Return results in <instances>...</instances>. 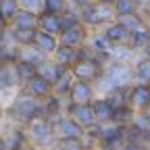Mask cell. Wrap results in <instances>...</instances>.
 <instances>
[{
    "instance_id": "1",
    "label": "cell",
    "mask_w": 150,
    "mask_h": 150,
    "mask_svg": "<svg viewBox=\"0 0 150 150\" xmlns=\"http://www.w3.org/2000/svg\"><path fill=\"white\" fill-rule=\"evenodd\" d=\"M6 110V115L13 123L17 125H21L25 127L29 121L38 119V117H46V112H44V104L40 98H33L31 94H27L25 90L23 92H19L17 96L13 98V102L8 104Z\"/></svg>"
},
{
    "instance_id": "2",
    "label": "cell",
    "mask_w": 150,
    "mask_h": 150,
    "mask_svg": "<svg viewBox=\"0 0 150 150\" xmlns=\"http://www.w3.org/2000/svg\"><path fill=\"white\" fill-rule=\"evenodd\" d=\"M48 123H50L54 140H77V138H83V127L79 123H75L71 117L56 115V117L48 119Z\"/></svg>"
},
{
    "instance_id": "3",
    "label": "cell",
    "mask_w": 150,
    "mask_h": 150,
    "mask_svg": "<svg viewBox=\"0 0 150 150\" xmlns=\"http://www.w3.org/2000/svg\"><path fill=\"white\" fill-rule=\"evenodd\" d=\"M25 127H27L25 136L38 148H46V146H52L54 144V136H52V129H50V123H48L46 117H38V119L29 121Z\"/></svg>"
},
{
    "instance_id": "4",
    "label": "cell",
    "mask_w": 150,
    "mask_h": 150,
    "mask_svg": "<svg viewBox=\"0 0 150 150\" xmlns=\"http://www.w3.org/2000/svg\"><path fill=\"white\" fill-rule=\"evenodd\" d=\"M69 69H71V73H73L75 79H81V81L94 83V81L100 77V73H102L104 67H102L100 63H96L92 56H81V59H77Z\"/></svg>"
},
{
    "instance_id": "5",
    "label": "cell",
    "mask_w": 150,
    "mask_h": 150,
    "mask_svg": "<svg viewBox=\"0 0 150 150\" xmlns=\"http://www.w3.org/2000/svg\"><path fill=\"white\" fill-rule=\"evenodd\" d=\"M67 115H69L75 123H79L83 129H88L90 125L96 123L92 102H71V104L67 106Z\"/></svg>"
},
{
    "instance_id": "6",
    "label": "cell",
    "mask_w": 150,
    "mask_h": 150,
    "mask_svg": "<svg viewBox=\"0 0 150 150\" xmlns=\"http://www.w3.org/2000/svg\"><path fill=\"white\" fill-rule=\"evenodd\" d=\"M27 144V136L21 129V125L11 127V129H2L0 134V150H21Z\"/></svg>"
},
{
    "instance_id": "7",
    "label": "cell",
    "mask_w": 150,
    "mask_h": 150,
    "mask_svg": "<svg viewBox=\"0 0 150 150\" xmlns=\"http://www.w3.org/2000/svg\"><path fill=\"white\" fill-rule=\"evenodd\" d=\"M148 102H150V83L136 81V83H131L127 88V104L134 108V110L136 108L142 110Z\"/></svg>"
},
{
    "instance_id": "8",
    "label": "cell",
    "mask_w": 150,
    "mask_h": 150,
    "mask_svg": "<svg viewBox=\"0 0 150 150\" xmlns=\"http://www.w3.org/2000/svg\"><path fill=\"white\" fill-rule=\"evenodd\" d=\"M86 38H88V27L79 21L67 29H63L59 33V42L61 44H67V46H73V48H79L86 44Z\"/></svg>"
},
{
    "instance_id": "9",
    "label": "cell",
    "mask_w": 150,
    "mask_h": 150,
    "mask_svg": "<svg viewBox=\"0 0 150 150\" xmlns=\"http://www.w3.org/2000/svg\"><path fill=\"white\" fill-rule=\"evenodd\" d=\"M23 90H25L27 94H31L33 98L44 100L46 96H50V94H52V83L46 81L40 73H33L31 77H27V79L23 81Z\"/></svg>"
},
{
    "instance_id": "10",
    "label": "cell",
    "mask_w": 150,
    "mask_h": 150,
    "mask_svg": "<svg viewBox=\"0 0 150 150\" xmlns=\"http://www.w3.org/2000/svg\"><path fill=\"white\" fill-rule=\"evenodd\" d=\"M75 13H77L79 21H81L86 27H100V25H106L104 19H102L100 13H98V4H96V2L75 6Z\"/></svg>"
},
{
    "instance_id": "11",
    "label": "cell",
    "mask_w": 150,
    "mask_h": 150,
    "mask_svg": "<svg viewBox=\"0 0 150 150\" xmlns=\"http://www.w3.org/2000/svg\"><path fill=\"white\" fill-rule=\"evenodd\" d=\"M67 96L71 98V102H92L94 96H96V90L90 81H81V79H75L71 83V90Z\"/></svg>"
},
{
    "instance_id": "12",
    "label": "cell",
    "mask_w": 150,
    "mask_h": 150,
    "mask_svg": "<svg viewBox=\"0 0 150 150\" xmlns=\"http://www.w3.org/2000/svg\"><path fill=\"white\" fill-rule=\"evenodd\" d=\"M38 50H42L46 56H50L54 52V48L59 46V35H54V33H48L40 27H35L33 31V42H31Z\"/></svg>"
},
{
    "instance_id": "13",
    "label": "cell",
    "mask_w": 150,
    "mask_h": 150,
    "mask_svg": "<svg viewBox=\"0 0 150 150\" xmlns=\"http://www.w3.org/2000/svg\"><path fill=\"white\" fill-rule=\"evenodd\" d=\"M65 69H67L65 65H59V63H56L54 59L50 61L48 56H46V59H44V61H42L40 65L35 67V73H40V75H42V77H44L46 81L54 83V81H56V77H59V75H61V73H63Z\"/></svg>"
},
{
    "instance_id": "14",
    "label": "cell",
    "mask_w": 150,
    "mask_h": 150,
    "mask_svg": "<svg viewBox=\"0 0 150 150\" xmlns=\"http://www.w3.org/2000/svg\"><path fill=\"white\" fill-rule=\"evenodd\" d=\"M38 27L48 31V33H54V35H59L61 33V15H56V13H38Z\"/></svg>"
},
{
    "instance_id": "15",
    "label": "cell",
    "mask_w": 150,
    "mask_h": 150,
    "mask_svg": "<svg viewBox=\"0 0 150 150\" xmlns=\"http://www.w3.org/2000/svg\"><path fill=\"white\" fill-rule=\"evenodd\" d=\"M13 27H25V29H35L38 27V13L27 11V8H19L15 17L11 19Z\"/></svg>"
},
{
    "instance_id": "16",
    "label": "cell",
    "mask_w": 150,
    "mask_h": 150,
    "mask_svg": "<svg viewBox=\"0 0 150 150\" xmlns=\"http://www.w3.org/2000/svg\"><path fill=\"white\" fill-rule=\"evenodd\" d=\"M17 59L19 61H25V63H29L33 67H38V65L46 59V54L42 50H38L33 44H29V46H19L17 48Z\"/></svg>"
},
{
    "instance_id": "17",
    "label": "cell",
    "mask_w": 150,
    "mask_h": 150,
    "mask_svg": "<svg viewBox=\"0 0 150 150\" xmlns=\"http://www.w3.org/2000/svg\"><path fill=\"white\" fill-rule=\"evenodd\" d=\"M150 44V25L144 23L142 27L129 31V38H127V46L134 50V48H144Z\"/></svg>"
},
{
    "instance_id": "18",
    "label": "cell",
    "mask_w": 150,
    "mask_h": 150,
    "mask_svg": "<svg viewBox=\"0 0 150 150\" xmlns=\"http://www.w3.org/2000/svg\"><path fill=\"white\" fill-rule=\"evenodd\" d=\"M52 59L59 63V65H65V67H71L75 63V59H77V48H73V46H67V44H61L54 48L52 52Z\"/></svg>"
},
{
    "instance_id": "19",
    "label": "cell",
    "mask_w": 150,
    "mask_h": 150,
    "mask_svg": "<svg viewBox=\"0 0 150 150\" xmlns=\"http://www.w3.org/2000/svg\"><path fill=\"white\" fill-rule=\"evenodd\" d=\"M73 81H75V77H73L71 69L67 67L59 77H56V81L52 83V94H54V96H59V98H65L67 94H69V90H71V83Z\"/></svg>"
},
{
    "instance_id": "20",
    "label": "cell",
    "mask_w": 150,
    "mask_h": 150,
    "mask_svg": "<svg viewBox=\"0 0 150 150\" xmlns=\"http://www.w3.org/2000/svg\"><path fill=\"white\" fill-rule=\"evenodd\" d=\"M104 35L108 38V40L112 42V44H127V38H129V31L117 21H110V23H106V27H104Z\"/></svg>"
},
{
    "instance_id": "21",
    "label": "cell",
    "mask_w": 150,
    "mask_h": 150,
    "mask_svg": "<svg viewBox=\"0 0 150 150\" xmlns=\"http://www.w3.org/2000/svg\"><path fill=\"white\" fill-rule=\"evenodd\" d=\"M17 86H21L17 79V73H15V67L13 63H4L0 67V92H8Z\"/></svg>"
},
{
    "instance_id": "22",
    "label": "cell",
    "mask_w": 150,
    "mask_h": 150,
    "mask_svg": "<svg viewBox=\"0 0 150 150\" xmlns=\"http://www.w3.org/2000/svg\"><path fill=\"white\" fill-rule=\"evenodd\" d=\"M92 108H94V117H96V123H108L112 119V106L106 98H98L92 100Z\"/></svg>"
},
{
    "instance_id": "23",
    "label": "cell",
    "mask_w": 150,
    "mask_h": 150,
    "mask_svg": "<svg viewBox=\"0 0 150 150\" xmlns=\"http://www.w3.org/2000/svg\"><path fill=\"white\" fill-rule=\"evenodd\" d=\"M134 73V79L140 83H150V59L148 56H142V59L136 63V67L131 69Z\"/></svg>"
},
{
    "instance_id": "24",
    "label": "cell",
    "mask_w": 150,
    "mask_h": 150,
    "mask_svg": "<svg viewBox=\"0 0 150 150\" xmlns=\"http://www.w3.org/2000/svg\"><path fill=\"white\" fill-rule=\"evenodd\" d=\"M33 31L35 29H25V27H11V38L17 46H29L33 42Z\"/></svg>"
},
{
    "instance_id": "25",
    "label": "cell",
    "mask_w": 150,
    "mask_h": 150,
    "mask_svg": "<svg viewBox=\"0 0 150 150\" xmlns=\"http://www.w3.org/2000/svg\"><path fill=\"white\" fill-rule=\"evenodd\" d=\"M134 115H136V110L131 108L129 104H123V106H117V108H112V119H110V121H115V123H121V125H127V123H131Z\"/></svg>"
},
{
    "instance_id": "26",
    "label": "cell",
    "mask_w": 150,
    "mask_h": 150,
    "mask_svg": "<svg viewBox=\"0 0 150 150\" xmlns=\"http://www.w3.org/2000/svg\"><path fill=\"white\" fill-rule=\"evenodd\" d=\"M117 21L127 29V31H134L138 27H142L146 21L140 17V13H129V15H117Z\"/></svg>"
},
{
    "instance_id": "27",
    "label": "cell",
    "mask_w": 150,
    "mask_h": 150,
    "mask_svg": "<svg viewBox=\"0 0 150 150\" xmlns=\"http://www.w3.org/2000/svg\"><path fill=\"white\" fill-rule=\"evenodd\" d=\"M13 67H15V73H17L19 83H23L27 77H31V75L35 73V67H33V65H29V63H25V61H19V59L13 61Z\"/></svg>"
},
{
    "instance_id": "28",
    "label": "cell",
    "mask_w": 150,
    "mask_h": 150,
    "mask_svg": "<svg viewBox=\"0 0 150 150\" xmlns=\"http://www.w3.org/2000/svg\"><path fill=\"white\" fill-rule=\"evenodd\" d=\"M110 46H112V42L104 35V31H102V33H96V35H92V40H90V48L96 50V52H108Z\"/></svg>"
},
{
    "instance_id": "29",
    "label": "cell",
    "mask_w": 150,
    "mask_h": 150,
    "mask_svg": "<svg viewBox=\"0 0 150 150\" xmlns=\"http://www.w3.org/2000/svg\"><path fill=\"white\" fill-rule=\"evenodd\" d=\"M54 150H90L81 138L77 140H56Z\"/></svg>"
},
{
    "instance_id": "30",
    "label": "cell",
    "mask_w": 150,
    "mask_h": 150,
    "mask_svg": "<svg viewBox=\"0 0 150 150\" xmlns=\"http://www.w3.org/2000/svg\"><path fill=\"white\" fill-rule=\"evenodd\" d=\"M19 8H21L19 6V0H0V15H2L8 23H11V19L15 17V13Z\"/></svg>"
},
{
    "instance_id": "31",
    "label": "cell",
    "mask_w": 150,
    "mask_h": 150,
    "mask_svg": "<svg viewBox=\"0 0 150 150\" xmlns=\"http://www.w3.org/2000/svg\"><path fill=\"white\" fill-rule=\"evenodd\" d=\"M69 8V2L67 0H42V11L46 13H56V15H61L63 11Z\"/></svg>"
},
{
    "instance_id": "32",
    "label": "cell",
    "mask_w": 150,
    "mask_h": 150,
    "mask_svg": "<svg viewBox=\"0 0 150 150\" xmlns=\"http://www.w3.org/2000/svg\"><path fill=\"white\" fill-rule=\"evenodd\" d=\"M115 15H129V13H138V4L134 0H115L112 2Z\"/></svg>"
},
{
    "instance_id": "33",
    "label": "cell",
    "mask_w": 150,
    "mask_h": 150,
    "mask_svg": "<svg viewBox=\"0 0 150 150\" xmlns=\"http://www.w3.org/2000/svg\"><path fill=\"white\" fill-rule=\"evenodd\" d=\"M19 6L33 11V13H40L42 11V0H19Z\"/></svg>"
},
{
    "instance_id": "34",
    "label": "cell",
    "mask_w": 150,
    "mask_h": 150,
    "mask_svg": "<svg viewBox=\"0 0 150 150\" xmlns=\"http://www.w3.org/2000/svg\"><path fill=\"white\" fill-rule=\"evenodd\" d=\"M6 29H8V21H6L2 15H0V40H2V35L6 33Z\"/></svg>"
},
{
    "instance_id": "35",
    "label": "cell",
    "mask_w": 150,
    "mask_h": 150,
    "mask_svg": "<svg viewBox=\"0 0 150 150\" xmlns=\"http://www.w3.org/2000/svg\"><path fill=\"white\" fill-rule=\"evenodd\" d=\"M142 117H144V119H146V121L150 123V102H148V104H146V106L142 108Z\"/></svg>"
},
{
    "instance_id": "36",
    "label": "cell",
    "mask_w": 150,
    "mask_h": 150,
    "mask_svg": "<svg viewBox=\"0 0 150 150\" xmlns=\"http://www.w3.org/2000/svg\"><path fill=\"white\" fill-rule=\"evenodd\" d=\"M73 2V6H81V4H90V2H94V0H71Z\"/></svg>"
},
{
    "instance_id": "37",
    "label": "cell",
    "mask_w": 150,
    "mask_h": 150,
    "mask_svg": "<svg viewBox=\"0 0 150 150\" xmlns=\"http://www.w3.org/2000/svg\"><path fill=\"white\" fill-rule=\"evenodd\" d=\"M138 6H150V0H134Z\"/></svg>"
},
{
    "instance_id": "38",
    "label": "cell",
    "mask_w": 150,
    "mask_h": 150,
    "mask_svg": "<svg viewBox=\"0 0 150 150\" xmlns=\"http://www.w3.org/2000/svg\"><path fill=\"white\" fill-rule=\"evenodd\" d=\"M4 63H8V61H6V56H4V52H2V50H0V67H2Z\"/></svg>"
},
{
    "instance_id": "39",
    "label": "cell",
    "mask_w": 150,
    "mask_h": 150,
    "mask_svg": "<svg viewBox=\"0 0 150 150\" xmlns=\"http://www.w3.org/2000/svg\"><path fill=\"white\" fill-rule=\"evenodd\" d=\"M94 2H98V4H112L115 0H94Z\"/></svg>"
},
{
    "instance_id": "40",
    "label": "cell",
    "mask_w": 150,
    "mask_h": 150,
    "mask_svg": "<svg viewBox=\"0 0 150 150\" xmlns=\"http://www.w3.org/2000/svg\"><path fill=\"white\" fill-rule=\"evenodd\" d=\"M4 115V104H2V100H0V117Z\"/></svg>"
},
{
    "instance_id": "41",
    "label": "cell",
    "mask_w": 150,
    "mask_h": 150,
    "mask_svg": "<svg viewBox=\"0 0 150 150\" xmlns=\"http://www.w3.org/2000/svg\"><path fill=\"white\" fill-rule=\"evenodd\" d=\"M21 150H40V148H38V146H35V148H21Z\"/></svg>"
},
{
    "instance_id": "42",
    "label": "cell",
    "mask_w": 150,
    "mask_h": 150,
    "mask_svg": "<svg viewBox=\"0 0 150 150\" xmlns=\"http://www.w3.org/2000/svg\"><path fill=\"white\" fill-rule=\"evenodd\" d=\"M0 134H2V125H0Z\"/></svg>"
}]
</instances>
